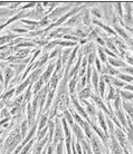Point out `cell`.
<instances>
[{
  "label": "cell",
  "instance_id": "6da1fadb",
  "mask_svg": "<svg viewBox=\"0 0 133 154\" xmlns=\"http://www.w3.org/2000/svg\"><path fill=\"white\" fill-rule=\"evenodd\" d=\"M59 141H63V132H62V127H61V122L59 119H56V131H55V137H54V143L53 148L55 145L58 144Z\"/></svg>",
  "mask_w": 133,
  "mask_h": 154
},
{
  "label": "cell",
  "instance_id": "7a4b0ae2",
  "mask_svg": "<svg viewBox=\"0 0 133 154\" xmlns=\"http://www.w3.org/2000/svg\"><path fill=\"white\" fill-rule=\"evenodd\" d=\"M3 73H5V78H3V87L7 89V86H8L9 82L11 81V78L14 77L15 72L12 70V68H10V67H6L5 70H3Z\"/></svg>",
  "mask_w": 133,
  "mask_h": 154
},
{
  "label": "cell",
  "instance_id": "3957f363",
  "mask_svg": "<svg viewBox=\"0 0 133 154\" xmlns=\"http://www.w3.org/2000/svg\"><path fill=\"white\" fill-rule=\"evenodd\" d=\"M115 134H116L117 138H119L120 143H121L122 146L124 148V150H127V148L129 146V143H128V140H127V137H125L124 133L122 132V130H121V129H117V130L115 131Z\"/></svg>",
  "mask_w": 133,
  "mask_h": 154
},
{
  "label": "cell",
  "instance_id": "277c9868",
  "mask_svg": "<svg viewBox=\"0 0 133 154\" xmlns=\"http://www.w3.org/2000/svg\"><path fill=\"white\" fill-rule=\"evenodd\" d=\"M54 68H55V64H54V63L49 64L48 67H47V69H46V72L43 74L42 77H40V78L43 79L44 83H47V82L50 79V75H51V73L54 72Z\"/></svg>",
  "mask_w": 133,
  "mask_h": 154
},
{
  "label": "cell",
  "instance_id": "5b68a950",
  "mask_svg": "<svg viewBox=\"0 0 133 154\" xmlns=\"http://www.w3.org/2000/svg\"><path fill=\"white\" fill-rule=\"evenodd\" d=\"M92 144H93V149H94V152L95 154H103V149H102V145L99 144L98 142V138L96 136H92Z\"/></svg>",
  "mask_w": 133,
  "mask_h": 154
},
{
  "label": "cell",
  "instance_id": "8992f818",
  "mask_svg": "<svg viewBox=\"0 0 133 154\" xmlns=\"http://www.w3.org/2000/svg\"><path fill=\"white\" fill-rule=\"evenodd\" d=\"M29 85H31V84H30V81H29V79H26L24 83H21V84L17 87L16 92H15V94H16V96H19V95H20V93H23L24 89H25L26 87H28Z\"/></svg>",
  "mask_w": 133,
  "mask_h": 154
},
{
  "label": "cell",
  "instance_id": "52a82bcc",
  "mask_svg": "<svg viewBox=\"0 0 133 154\" xmlns=\"http://www.w3.org/2000/svg\"><path fill=\"white\" fill-rule=\"evenodd\" d=\"M42 70H43V69L40 68V67H38V68H37V69L35 70V72L32 73V74L30 75V76H29L28 79L30 81V84H31V85H32V83L37 82V79H39V75L42 74Z\"/></svg>",
  "mask_w": 133,
  "mask_h": 154
},
{
  "label": "cell",
  "instance_id": "ba28073f",
  "mask_svg": "<svg viewBox=\"0 0 133 154\" xmlns=\"http://www.w3.org/2000/svg\"><path fill=\"white\" fill-rule=\"evenodd\" d=\"M17 35H14V34H10V35H5L2 37H0V45H3V44H7V43H11L14 38H16Z\"/></svg>",
  "mask_w": 133,
  "mask_h": 154
},
{
  "label": "cell",
  "instance_id": "9c48e42d",
  "mask_svg": "<svg viewBox=\"0 0 133 154\" xmlns=\"http://www.w3.org/2000/svg\"><path fill=\"white\" fill-rule=\"evenodd\" d=\"M73 105H74V106H75V108H76V110L78 111V113H79L81 115H82L84 118H86V119H87V114L85 113V111H84L83 108H82V106H81V105H79V103L77 102V99H76V98H73Z\"/></svg>",
  "mask_w": 133,
  "mask_h": 154
},
{
  "label": "cell",
  "instance_id": "30bf717a",
  "mask_svg": "<svg viewBox=\"0 0 133 154\" xmlns=\"http://www.w3.org/2000/svg\"><path fill=\"white\" fill-rule=\"evenodd\" d=\"M43 84H44V82H43L42 78H39L38 81L34 83V87H32V88H34V91H32V93H34V95H35V96L38 95V93L40 92V88H42Z\"/></svg>",
  "mask_w": 133,
  "mask_h": 154
},
{
  "label": "cell",
  "instance_id": "8fae6325",
  "mask_svg": "<svg viewBox=\"0 0 133 154\" xmlns=\"http://www.w3.org/2000/svg\"><path fill=\"white\" fill-rule=\"evenodd\" d=\"M29 54V50L28 49H19L17 50L16 55H15V57H16L17 59H19V61H23L24 57H27Z\"/></svg>",
  "mask_w": 133,
  "mask_h": 154
},
{
  "label": "cell",
  "instance_id": "7c38bea8",
  "mask_svg": "<svg viewBox=\"0 0 133 154\" xmlns=\"http://www.w3.org/2000/svg\"><path fill=\"white\" fill-rule=\"evenodd\" d=\"M73 131H74V133H75V136H76L77 140L83 141L84 135H83V133H82V131H81V129L76 125V124H74V125H73Z\"/></svg>",
  "mask_w": 133,
  "mask_h": 154
},
{
  "label": "cell",
  "instance_id": "4fadbf2b",
  "mask_svg": "<svg viewBox=\"0 0 133 154\" xmlns=\"http://www.w3.org/2000/svg\"><path fill=\"white\" fill-rule=\"evenodd\" d=\"M83 103L86 105V110H87L86 113H87L88 115H91V116H95V113H96V111H95V106L91 105L90 103H87L85 99H83Z\"/></svg>",
  "mask_w": 133,
  "mask_h": 154
},
{
  "label": "cell",
  "instance_id": "5bb4252c",
  "mask_svg": "<svg viewBox=\"0 0 133 154\" xmlns=\"http://www.w3.org/2000/svg\"><path fill=\"white\" fill-rule=\"evenodd\" d=\"M48 123V119H47V115L44 114L42 115V117L39 118V125H38V131H42V129H45V125Z\"/></svg>",
  "mask_w": 133,
  "mask_h": 154
},
{
  "label": "cell",
  "instance_id": "9a60e30c",
  "mask_svg": "<svg viewBox=\"0 0 133 154\" xmlns=\"http://www.w3.org/2000/svg\"><path fill=\"white\" fill-rule=\"evenodd\" d=\"M78 96H79V98H82V99L84 97H90L91 96V86H88L87 88H83L82 91L79 92Z\"/></svg>",
  "mask_w": 133,
  "mask_h": 154
},
{
  "label": "cell",
  "instance_id": "2e32d148",
  "mask_svg": "<svg viewBox=\"0 0 133 154\" xmlns=\"http://www.w3.org/2000/svg\"><path fill=\"white\" fill-rule=\"evenodd\" d=\"M10 68H15V70H16V75L18 76L23 70L25 69V64L23 63V64H20V65H17V64H15V65H10Z\"/></svg>",
  "mask_w": 133,
  "mask_h": 154
},
{
  "label": "cell",
  "instance_id": "e0dca14e",
  "mask_svg": "<svg viewBox=\"0 0 133 154\" xmlns=\"http://www.w3.org/2000/svg\"><path fill=\"white\" fill-rule=\"evenodd\" d=\"M123 105H124V110L128 112V114L131 117H133V106L129 102H123Z\"/></svg>",
  "mask_w": 133,
  "mask_h": 154
},
{
  "label": "cell",
  "instance_id": "ac0fdd59",
  "mask_svg": "<svg viewBox=\"0 0 133 154\" xmlns=\"http://www.w3.org/2000/svg\"><path fill=\"white\" fill-rule=\"evenodd\" d=\"M115 114H116V116H117V118L120 119V122H121L122 124H123L124 126L127 125V122H125V117H124L123 112H122L121 110H117V111H115Z\"/></svg>",
  "mask_w": 133,
  "mask_h": 154
},
{
  "label": "cell",
  "instance_id": "d6986e66",
  "mask_svg": "<svg viewBox=\"0 0 133 154\" xmlns=\"http://www.w3.org/2000/svg\"><path fill=\"white\" fill-rule=\"evenodd\" d=\"M76 83H77V75H75V76L73 77V79L71 81V83H69V93H71V94H74Z\"/></svg>",
  "mask_w": 133,
  "mask_h": 154
},
{
  "label": "cell",
  "instance_id": "ffe728a7",
  "mask_svg": "<svg viewBox=\"0 0 133 154\" xmlns=\"http://www.w3.org/2000/svg\"><path fill=\"white\" fill-rule=\"evenodd\" d=\"M109 62L112 64L113 66H119V67H124L125 66V64L123 63V62H121V61H119V59H113L112 57H110L109 58Z\"/></svg>",
  "mask_w": 133,
  "mask_h": 154
},
{
  "label": "cell",
  "instance_id": "44dd1931",
  "mask_svg": "<svg viewBox=\"0 0 133 154\" xmlns=\"http://www.w3.org/2000/svg\"><path fill=\"white\" fill-rule=\"evenodd\" d=\"M98 121L101 124V127L106 132V125H105V121H104V115H103L102 112H98Z\"/></svg>",
  "mask_w": 133,
  "mask_h": 154
},
{
  "label": "cell",
  "instance_id": "7402d4cb",
  "mask_svg": "<svg viewBox=\"0 0 133 154\" xmlns=\"http://www.w3.org/2000/svg\"><path fill=\"white\" fill-rule=\"evenodd\" d=\"M27 127H28V124L27 122H23L20 125V134L21 136H26V134H27Z\"/></svg>",
  "mask_w": 133,
  "mask_h": 154
},
{
  "label": "cell",
  "instance_id": "603a6c76",
  "mask_svg": "<svg viewBox=\"0 0 133 154\" xmlns=\"http://www.w3.org/2000/svg\"><path fill=\"white\" fill-rule=\"evenodd\" d=\"M12 50H14V49L11 48V49L3 50V51L0 52V61H1V59H6V58H8L9 56H10V54H11V51H12Z\"/></svg>",
  "mask_w": 133,
  "mask_h": 154
},
{
  "label": "cell",
  "instance_id": "cb8c5ba5",
  "mask_svg": "<svg viewBox=\"0 0 133 154\" xmlns=\"http://www.w3.org/2000/svg\"><path fill=\"white\" fill-rule=\"evenodd\" d=\"M98 76H97V73H96V70H94L93 72V85H94V87H95V92H98L97 91V87H98V85H97V82H98Z\"/></svg>",
  "mask_w": 133,
  "mask_h": 154
},
{
  "label": "cell",
  "instance_id": "d4e9b609",
  "mask_svg": "<svg viewBox=\"0 0 133 154\" xmlns=\"http://www.w3.org/2000/svg\"><path fill=\"white\" fill-rule=\"evenodd\" d=\"M97 91L99 92V94H101V96H104V92H105V83L103 82L101 79V82H99V86L97 87Z\"/></svg>",
  "mask_w": 133,
  "mask_h": 154
},
{
  "label": "cell",
  "instance_id": "484cf974",
  "mask_svg": "<svg viewBox=\"0 0 133 154\" xmlns=\"http://www.w3.org/2000/svg\"><path fill=\"white\" fill-rule=\"evenodd\" d=\"M121 96L124 99H133V94L129 92H121Z\"/></svg>",
  "mask_w": 133,
  "mask_h": 154
},
{
  "label": "cell",
  "instance_id": "4316f807",
  "mask_svg": "<svg viewBox=\"0 0 133 154\" xmlns=\"http://www.w3.org/2000/svg\"><path fill=\"white\" fill-rule=\"evenodd\" d=\"M47 131H48V129H47V127H45V129H44L43 131H38V135H37V140H38V141L42 140V138H43V137L47 134Z\"/></svg>",
  "mask_w": 133,
  "mask_h": 154
},
{
  "label": "cell",
  "instance_id": "83f0119b",
  "mask_svg": "<svg viewBox=\"0 0 133 154\" xmlns=\"http://www.w3.org/2000/svg\"><path fill=\"white\" fill-rule=\"evenodd\" d=\"M125 25L127 26H133V17L131 15H125Z\"/></svg>",
  "mask_w": 133,
  "mask_h": 154
},
{
  "label": "cell",
  "instance_id": "f1b7e54d",
  "mask_svg": "<svg viewBox=\"0 0 133 154\" xmlns=\"http://www.w3.org/2000/svg\"><path fill=\"white\" fill-rule=\"evenodd\" d=\"M71 54V49H66L65 51H64V54H63V57H62V63H66V61H67V57H68V55Z\"/></svg>",
  "mask_w": 133,
  "mask_h": 154
},
{
  "label": "cell",
  "instance_id": "f546056e",
  "mask_svg": "<svg viewBox=\"0 0 133 154\" xmlns=\"http://www.w3.org/2000/svg\"><path fill=\"white\" fill-rule=\"evenodd\" d=\"M88 15H90V11L86 10V12H85V16H84V24L86 26H90L91 25V20H90V17H88Z\"/></svg>",
  "mask_w": 133,
  "mask_h": 154
},
{
  "label": "cell",
  "instance_id": "4dcf8cb0",
  "mask_svg": "<svg viewBox=\"0 0 133 154\" xmlns=\"http://www.w3.org/2000/svg\"><path fill=\"white\" fill-rule=\"evenodd\" d=\"M119 76H120V79H121V81L124 79V81H127V82H133V77H132V76H128V75H122V74H120Z\"/></svg>",
  "mask_w": 133,
  "mask_h": 154
},
{
  "label": "cell",
  "instance_id": "1f68e13d",
  "mask_svg": "<svg viewBox=\"0 0 133 154\" xmlns=\"http://www.w3.org/2000/svg\"><path fill=\"white\" fill-rule=\"evenodd\" d=\"M64 114H65L66 121H68V122H69V124H71V125H74V123H73V118H72V115L69 114L67 111H65V112H64Z\"/></svg>",
  "mask_w": 133,
  "mask_h": 154
},
{
  "label": "cell",
  "instance_id": "d6a6232c",
  "mask_svg": "<svg viewBox=\"0 0 133 154\" xmlns=\"http://www.w3.org/2000/svg\"><path fill=\"white\" fill-rule=\"evenodd\" d=\"M106 44H108V47L110 48V49H113L115 52H117V49H116L115 47H114V45H113V43H112V40H111V39H108V40H106ZM106 44H105V45H106Z\"/></svg>",
  "mask_w": 133,
  "mask_h": 154
},
{
  "label": "cell",
  "instance_id": "836d02e7",
  "mask_svg": "<svg viewBox=\"0 0 133 154\" xmlns=\"http://www.w3.org/2000/svg\"><path fill=\"white\" fill-rule=\"evenodd\" d=\"M114 92H115V88H114V87H111V88H110V93H109V96H108V101L114 99Z\"/></svg>",
  "mask_w": 133,
  "mask_h": 154
},
{
  "label": "cell",
  "instance_id": "e575fe53",
  "mask_svg": "<svg viewBox=\"0 0 133 154\" xmlns=\"http://www.w3.org/2000/svg\"><path fill=\"white\" fill-rule=\"evenodd\" d=\"M98 54H99V57H101L102 62L106 63V57H105V54H104V51H103L102 48H98Z\"/></svg>",
  "mask_w": 133,
  "mask_h": 154
},
{
  "label": "cell",
  "instance_id": "d590c367",
  "mask_svg": "<svg viewBox=\"0 0 133 154\" xmlns=\"http://www.w3.org/2000/svg\"><path fill=\"white\" fill-rule=\"evenodd\" d=\"M112 84H113V86H120V87L124 86V83L122 82V81H117V79H114V78H113V81H112Z\"/></svg>",
  "mask_w": 133,
  "mask_h": 154
},
{
  "label": "cell",
  "instance_id": "8d00e7d4",
  "mask_svg": "<svg viewBox=\"0 0 133 154\" xmlns=\"http://www.w3.org/2000/svg\"><path fill=\"white\" fill-rule=\"evenodd\" d=\"M49 21H50V20H49V18H48V17H44V19L39 22V25L42 26V27H43V26H47Z\"/></svg>",
  "mask_w": 133,
  "mask_h": 154
},
{
  "label": "cell",
  "instance_id": "74e56055",
  "mask_svg": "<svg viewBox=\"0 0 133 154\" xmlns=\"http://www.w3.org/2000/svg\"><path fill=\"white\" fill-rule=\"evenodd\" d=\"M124 6L127 7V15H131V12H132V6H131V3L127 2V3H124Z\"/></svg>",
  "mask_w": 133,
  "mask_h": 154
},
{
  "label": "cell",
  "instance_id": "f35d334b",
  "mask_svg": "<svg viewBox=\"0 0 133 154\" xmlns=\"http://www.w3.org/2000/svg\"><path fill=\"white\" fill-rule=\"evenodd\" d=\"M73 115H74V117H75V119H76V121H77V122H78V123L81 124V126H82L83 124H84V121H83V119L81 118L78 115H77V113H73Z\"/></svg>",
  "mask_w": 133,
  "mask_h": 154
},
{
  "label": "cell",
  "instance_id": "ab89813d",
  "mask_svg": "<svg viewBox=\"0 0 133 154\" xmlns=\"http://www.w3.org/2000/svg\"><path fill=\"white\" fill-rule=\"evenodd\" d=\"M56 154H63V143L57 144V148H56Z\"/></svg>",
  "mask_w": 133,
  "mask_h": 154
},
{
  "label": "cell",
  "instance_id": "60d3db41",
  "mask_svg": "<svg viewBox=\"0 0 133 154\" xmlns=\"http://www.w3.org/2000/svg\"><path fill=\"white\" fill-rule=\"evenodd\" d=\"M92 12H93L97 18H102V15H101V12H99V10L97 8H94L93 10H92Z\"/></svg>",
  "mask_w": 133,
  "mask_h": 154
},
{
  "label": "cell",
  "instance_id": "b9f144b4",
  "mask_svg": "<svg viewBox=\"0 0 133 154\" xmlns=\"http://www.w3.org/2000/svg\"><path fill=\"white\" fill-rule=\"evenodd\" d=\"M114 5H115L116 7H117V12H119V15H120V17H122V3H120V2H117V3H114Z\"/></svg>",
  "mask_w": 133,
  "mask_h": 154
},
{
  "label": "cell",
  "instance_id": "7bdbcfd3",
  "mask_svg": "<svg viewBox=\"0 0 133 154\" xmlns=\"http://www.w3.org/2000/svg\"><path fill=\"white\" fill-rule=\"evenodd\" d=\"M58 51H61V48H56V49H55V50L49 55V58H54L55 56H56V55L58 54Z\"/></svg>",
  "mask_w": 133,
  "mask_h": 154
},
{
  "label": "cell",
  "instance_id": "ee69618b",
  "mask_svg": "<svg viewBox=\"0 0 133 154\" xmlns=\"http://www.w3.org/2000/svg\"><path fill=\"white\" fill-rule=\"evenodd\" d=\"M122 72L128 73V74H132V75H133V68H131V67H125V68H123V70H122Z\"/></svg>",
  "mask_w": 133,
  "mask_h": 154
},
{
  "label": "cell",
  "instance_id": "f6af8a7d",
  "mask_svg": "<svg viewBox=\"0 0 133 154\" xmlns=\"http://www.w3.org/2000/svg\"><path fill=\"white\" fill-rule=\"evenodd\" d=\"M36 5L35 2H30V3H28V5H26V6H24L23 7V9L25 10V9H28V8H32V7H34Z\"/></svg>",
  "mask_w": 133,
  "mask_h": 154
},
{
  "label": "cell",
  "instance_id": "bcb514c9",
  "mask_svg": "<svg viewBox=\"0 0 133 154\" xmlns=\"http://www.w3.org/2000/svg\"><path fill=\"white\" fill-rule=\"evenodd\" d=\"M127 61H128V63L129 64H131V65H133V57L132 56H130V55H127Z\"/></svg>",
  "mask_w": 133,
  "mask_h": 154
},
{
  "label": "cell",
  "instance_id": "7dc6e473",
  "mask_svg": "<svg viewBox=\"0 0 133 154\" xmlns=\"http://www.w3.org/2000/svg\"><path fill=\"white\" fill-rule=\"evenodd\" d=\"M96 41H97V43H98L99 45H101V46H105V43H104V41H103L101 38H97Z\"/></svg>",
  "mask_w": 133,
  "mask_h": 154
},
{
  "label": "cell",
  "instance_id": "c3c4849f",
  "mask_svg": "<svg viewBox=\"0 0 133 154\" xmlns=\"http://www.w3.org/2000/svg\"><path fill=\"white\" fill-rule=\"evenodd\" d=\"M95 63H96V66H97V70H101V65H99V61L97 58H95Z\"/></svg>",
  "mask_w": 133,
  "mask_h": 154
},
{
  "label": "cell",
  "instance_id": "681fc988",
  "mask_svg": "<svg viewBox=\"0 0 133 154\" xmlns=\"http://www.w3.org/2000/svg\"><path fill=\"white\" fill-rule=\"evenodd\" d=\"M3 83V76H2V73H1V68H0V84Z\"/></svg>",
  "mask_w": 133,
  "mask_h": 154
},
{
  "label": "cell",
  "instance_id": "f907efd6",
  "mask_svg": "<svg viewBox=\"0 0 133 154\" xmlns=\"http://www.w3.org/2000/svg\"><path fill=\"white\" fill-rule=\"evenodd\" d=\"M64 38H65V39H74V40H77L76 38H74V37H72V36H67V35H65V36H64Z\"/></svg>",
  "mask_w": 133,
  "mask_h": 154
},
{
  "label": "cell",
  "instance_id": "816d5d0a",
  "mask_svg": "<svg viewBox=\"0 0 133 154\" xmlns=\"http://www.w3.org/2000/svg\"><path fill=\"white\" fill-rule=\"evenodd\" d=\"M125 89H129V91H133V86L128 85V86H125Z\"/></svg>",
  "mask_w": 133,
  "mask_h": 154
},
{
  "label": "cell",
  "instance_id": "f5cc1de1",
  "mask_svg": "<svg viewBox=\"0 0 133 154\" xmlns=\"http://www.w3.org/2000/svg\"><path fill=\"white\" fill-rule=\"evenodd\" d=\"M2 133V130H0V134H1Z\"/></svg>",
  "mask_w": 133,
  "mask_h": 154
},
{
  "label": "cell",
  "instance_id": "db71d44e",
  "mask_svg": "<svg viewBox=\"0 0 133 154\" xmlns=\"http://www.w3.org/2000/svg\"><path fill=\"white\" fill-rule=\"evenodd\" d=\"M84 154H86V152H84Z\"/></svg>",
  "mask_w": 133,
  "mask_h": 154
},
{
  "label": "cell",
  "instance_id": "11a10c76",
  "mask_svg": "<svg viewBox=\"0 0 133 154\" xmlns=\"http://www.w3.org/2000/svg\"><path fill=\"white\" fill-rule=\"evenodd\" d=\"M0 86H1V84H0Z\"/></svg>",
  "mask_w": 133,
  "mask_h": 154
}]
</instances>
